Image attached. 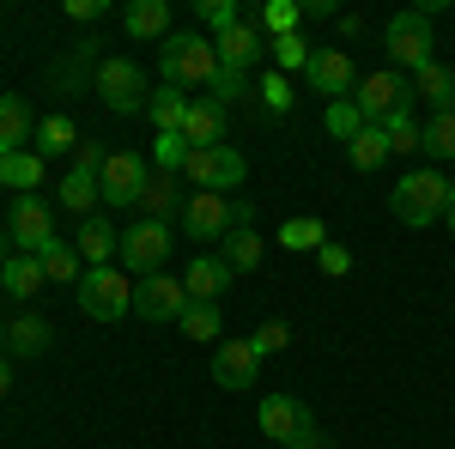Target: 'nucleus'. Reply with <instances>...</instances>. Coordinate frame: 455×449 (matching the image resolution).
<instances>
[{"instance_id":"20","label":"nucleus","mask_w":455,"mask_h":449,"mask_svg":"<svg viewBox=\"0 0 455 449\" xmlns=\"http://www.w3.org/2000/svg\"><path fill=\"white\" fill-rule=\"evenodd\" d=\"M49 341H55V328L43 316H12L6 322V358H43Z\"/></svg>"},{"instance_id":"43","label":"nucleus","mask_w":455,"mask_h":449,"mask_svg":"<svg viewBox=\"0 0 455 449\" xmlns=\"http://www.w3.org/2000/svg\"><path fill=\"white\" fill-rule=\"evenodd\" d=\"M249 346H255V358H274V352L291 346V328H285V322H261V328L249 334Z\"/></svg>"},{"instance_id":"38","label":"nucleus","mask_w":455,"mask_h":449,"mask_svg":"<svg viewBox=\"0 0 455 449\" xmlns=\"http://www.w3.org/2000/svg\"><path fill=\"white\" fill-rule=\"evenodd\" d=\"M425 152L443 158V164H455V109H443V116L425 122Z\"/></svg>"},{"instance_id":"25","label":"nucleus","mask_w":455,"mask_h":449,"mask_svg":"<svg viewBox=\"0 0 455 449\" xmlns=\"http://www.w3.org/2000/svg\"><path fill=\"white\" fill-rule=\"evenodd\" d=\"M98 49H104V43H98V36H85V43H79V49H73L68 61H61V68H55V85H61V92H79V85H85V79H98V68H104V55H98Z\"/></svg>"},{"instance_id":"14","label":"nucleus","mask_w":455,"mask_h":449,"mask_svg":"<svg viewBox=\"0 0 455 449\" xmlns=\"http://www.w3.org/2000/svg\"><path fill=\"white\" fill-rule=\"evenodd\" d=\"M304 79H310L328 104H340V98H352V92H358V68H352L347 49H315L310 68H304Z\"/></svg>"},{"instance_id":"19","label":"nucleus","mask_w":455,"mask_h":449,"mask_svg":"<svg viewBox=\"0 0 455 449\" xmlns=\"http://www.w3.org/2000/svg\"><path fill=\"white\" fill-rule=\"evenodd\" d=\"M310 419V407L298 401V395H267L261 401V437L267 444H291V431Z\"/></svg>"},{"instance_id":"40","label":"nucleus","mask_w":455,"mask_h":449,"mask_svg":"<svg viewBox=\"0 0 455 449\" xmlns=\"http://www.w3.org/2000/svg\"><path fill=\"white\" fill-rule=\"evenodd\" d=\"M188 152H195V146H188L182 134H158V140H152V158H158V171H164V176H182Z\"/></svg>"},{"instance_id":"8","label":"nucleus","mask_w":455,"mask_h":449,"mask_svg":"<svg viewBox=\"0 0 455 449\" xmlns=\"http://www.w3.org/2000/svg\"><path fill=\"white\" fill-rule=\"evenodd\" d=\"M383 49H388V61L407 68V73H419L425 61H437V55H431V12H419V6L395 12L383 25Z\"/></svg>"},{"instance_id":"15","label":"nucleus","mask_w":455,"mask_h":449,"mask_svg":"<svg viewBox=\"0 0 455 449\" xmlns=\"http://www.w3.org/2000/svg\"><path fill=\"white\" fill-rule=\"evenodd\" d=\"M261 358L249 341H219L212 346V389H255Z\"/></svg>"},{"instance_id":"30","label":"nucleus","mask_w":455,"mask_h":449,"mask_svg":"<svg viewBox=\"0 0 455 449\" xmlns=\"http://www.w3.org/2000/svg\"><path fill=\"white\" fill-rule=\"evenodd\" d=\"M68 152H79L73 116H43V122H36V158H68Z\"/></svg>"},{"instance_id":"24","label":"nucleus","mask_w":455,"mask_h":449,"mask_svg":"<svg viewBox=\"0 0 455 449\" xmlns=\"http://www.w3.org/2000/svg\"><path fill=\"white\" fill-rule=\"evenodd\" d=\"M36 140V116L25 98H0V152H25Z\"/></svg>"},{"instance_id":"55","label":"nucleus","mask_w":455,"mask_h":449,"mask_svg":"<svg viewBox=\"0 0 455 449\" xmlns=\"http://www.w3.org/2000/svg\"><path fill=\"white\" fill-rule=\"evenodd\" d=\"M450 188H455V176H450Z\"/></svg>"},{"instance_id":"17","label":"nucleus","mask_w":455,"mask_h":449,"mask_svg":"<svg viewBox=\"0 0 455 449\" xmlns=\"http://www.w3.org/2000/svg\"><path fill=\"white\" fill-rule=\"evenodd\" d=\"M212 49H219V68H231V73H249L255 61H261V49H267V36H261V25H255V19H237L231 31H219V36H212Z\"/></svg>"},{"instance_id":"39","label":"nucleus","mask_w":455,"mask_h":449,"mask_svg":"<svg viewBox=\"0 0 455 449\" xmlns=\"http://www.w3.org/2000/svg\"><path fill=\"white\" fill-rule=\"evenodd\" d=\"M267 49H274V61H280V73H304V68H310V55H315V49H310V43H304L298 31H291V36H274Z\"/></svg>"},{"instance_id":"53","label":"nucleus","mask_w":455,"mask_h":449,"mask_svg":"<svg viewBox=\"0 0 455 449\" xmlns=\"http://www.w3.org/2000/svg\"><path fill=\"white\" fill-rule=\"evenodd\" d=\"M0 352H6V322H0Z\"/></svg>"},{"instance_id":"56","label":"nucleus","mask_w":455,"mask_h":449,"mask_svg":"<svg viewBox=\"0 0 455 449\" xmlns=\"http://www.w3.org/2000/svg\"><path fill=\"white\" fill-rule=\"evenodd\" d=\"M450 109H455V98H450Z\"/></svg>"},{"instance_id":"50","label":"nucleus","mask_w":455,"mask_h":449,"mask_svg":"<svg viewBox=\"0 0 455 449\" xmlns=\"http://www.w3.org/2000/svg\"><path fill=\"white\" fill-rule=\"evenodd\" d=\"M6 389H12V358L0 352V395H6Z\"/></svg>"},{"instance_id":"1","label":"nucleus","mask_w":455,"mask_h":449,"mask_svg":"<svg viewBox=\"0 0 455 449\" xmlns=\"http://www.w3.org/2000/svg\"><path fill=\"white\" fill-rule=\"evenodd\" d=\"M158 73H164V85H176V92H212V79H219V49H212V36L171 31L164 49H158Z\"/></svg>"},{"instance_id":"37","label":"nucleus","mask_w":455,"mask_h":449,"mask_svg":"<svg viewBox=\"0 0 455 449\" xmlns=\"http://www.w3.org/2000/svg\"><path fill=\"white\" fill-rule=\"evenodd\" d=\"M255 25H261V36H291L304 25V6H298V0H267Z\"/></svg>"},{"instance_id":"46","label":"nucleus","mask_w":455,"mask_h":449,"mask_svg":"<svg viewBox=\"0 0 455 449\" xmlns=\"http://www.w3.org/2000/svg\"><path fill=\"white\" fill-rule=\"evenodd\" d=\"M243 85H249V73L219 68V79H212V104H231V98H243Z\"/></svg>"},{"instance_id":"48","label":"nucleus","mask_w":455,"mask_h":449,"mask_svg":"<svg viewBox=\"0 0 455 449\" xmlns=\"http://www.w3.org/2000/svg\"><path fill=\"white\" fill-rule=\"evenodd\" d=\"M109 6L104 0H68V19H79V25H92V19H104Z\"/></svg>"},{"instance_id":"45","label":"nucleus","mask_w":455,"mask_h":449,"mask_svg":"<svg viewBox=\"0 0 455 449\" xmlns=\"http://www.w3.org/2000/svg\"><path fill=\"white\" fill-rule=\"evenodd\" d=\"M315 261H322V274H328V279H347L352 274V249H340V243H322Z\"/></svg>"},{"instance_id":"16","label":"nucleus","mask_w":455,"mask_h":449,"mask_svg":"<svg viewBox=\"0 0 455 449\" xmlns=\"http://www.w3.org/2000/svg\"><path fill=\"white\" fill-rule=\"evenodd\" d=\"M73 249H79V261H85V268H116V255H122V231H116V219H109V212L79 219Z\"/></svg>"},{"instance_id":"49","label":"nucleus","mask_w":455,"mask_h":449,"mask_svg":"<svg viewBox=\"0 0 455 449\" xmlns=\"http://www.w3.org/2000/svg\"><path fill=\"white\" fill-rule=\"evenodd\" d=\"M304 6V19H334V0H298Z\"/></svg>"},{"instance_id":"31","label":"nucleus","mask_w":455,"mask_h":449,"mask_svg":"<svg viewBox=\"0 0 455 449\" xmlns=\"http://www.w3.org/2000/svg\"><path fill=\"white\" fill-rule=\"evenodd\" d=\"M36 261H43V279H49V285H79V279H85V261H79V249H73V243H61V237L49 243Z\"/></svg>"},{"instance_id":"2","label":"nucleus","mask_w":455,"mask_h":449,"mask_svg":"<svg viewBox=\"0 0 455 449\" xmlns=\"http://www.w3.org/2000/svg\"><path fill=\"white\" fill-rule=\"evenodd\" d=\"M455 188L443 171H407L395 188H388V212L401 219V225H413V231H425V225H437L443 212H450Z\"/></svg>"},{"instance_id":"44","label":"nucleus","mask_w":455,"mask_h":449,"mask_svg":"<svg viewBox=\"0 0 455 449\" xmlns=\"http://www.w3.org/2000/svg\"><path fill=\"white\" fill-rule=\"evenodd\" d=\"M261 104L274 109V116L291 109V85H285V73H261Z\"/></svg>"},{"instance_id":"33","label":"nucleus","mask_w":455,"mask_h":449,"mask_svg":"<svg viewBox=\"0 0 455 449\" xmlns=\"http://www.w3.org/2000/svg\"><path fill=\"white\" fill-rule=\"evenodd\" d=\"M219 255H225V268H231V274H255V268H261V237H255L249 225H237L231 237L219 243Z\"/></svg>"},{"instance_id":"32","label":"nucleus","mask_w":455,"mask_h":449,"mask_svg":"<svg viewBox=\"0 0 455 449\" xmlns=\"http://www.w3.org/2000/svg\"><path fill=\"white\" fill-rule=\"evenodd\" d=\"M413 98H425V104L443 116V109H450V98H455V73L443 68V61H425V68L413 73Z\"/></svg>"},{"instance_id":"21","label":"nucleus","mask_w":455,"mask_h":449,"mask_svg":"<svg viewBox=\"0 0 455 449\" xmlns=\"http://www.w3.org/2000/svg\"><path fill=\"white\" fill-rule=\"evenodd\" d=\"M182 201H188V195H176V176L152 171L134 207H140V219H158V225H171V212H182Z\"/></svg>"},{"instance_id":"12","label":"nucleus","mask_w":455,"mask_h":449,"mask_svg":"<svg viewBox=\"0 0 455 449\" xmlns=\"http://www.w3.org/2000/svg\"><path fill=\"white\" fill-rule=\"evenodd\" d=\"M352 104H358V116H364V122H388L401 104H413V85H407L395 68L364 73V79H358V92H352Z\"/></svg>"},{"instance_id":"23","label":"nucleus","mask_w":455,"mask_h":449,"mask_svg":"<svg viewBox=\"0 0 455 449\" xmlns=\"http://www.w3.org/2000/svg\"><path fill=\"white\" fill-rule=\"evenodd\" d=\"M122 25H128V36H140V43H164L171 36V0H134L122 12Z\"/></svg>"},{"instance_id":"54","label":"nucleus","mask_w":455,"mask_h":449,"mask_svg":"<svg viewBox=\"0 0 455 449\" xmlns=\"http://www.w3.org/2000/svg\"><path fill=\"white\" fill-rule=\"evenodd\" d=\"M267 449H285V444H267Z\"/></svg>"},{"instance_id":"6","label":"nucleus","mask_w":455,"mask_h":449,"mask_svg":"<svg viewBox=\"0 0 455 449\" xmlns=\"http://www.w3.org/2000/svg\"><path fill=\"white\" fill-rule=\"evenodd\" d=\"M164 261H171V225H158V219H134L128 231H122V255H116V268L128 279H146V274H164Z\"/></svg>"},{"instance_id":"7","label":"nucleus","mask_w":455,"mask_h":449,"mask_svg":"<svg viewBox=\"0 0 455 449\" xmlns=\"http://www.w3.org/2000/svg\"><path fill=\"white\" fill-rule=\"evenodd\" d=\"M98 98H104V109H116V116H140L146 98H152V85H146L140 61H128V55H104V68H98Z\"/></svg>"},{"instance_id":"4","label":"nucleus","mask_w":455,"mask_h":449,"mask_svg":"<svg viewBox=\"0 0 455 449\" xmlns=\"http://www.w3.org/2000/svg\"><path fill=\"white\" fill-rule=\"evenodd\" d=\"M79 310L92 316V322L134 316V279L122 274V268H85V279H79Z\"/></svg>"},{"instance_id":"28","label":"nucleus","mask_w":455,"mask_h":449,"mask_svg":"<svg viewBox=\"0 0 455 449\" xmlns=\"http://www.w3.org/2000/svg\"><path fill=\"white\" fill-rule=\"evenodd\" d=\"M347 158H352V171H358V176H364V171H377L383 158H395V152H388L383 122H364V128H358V134L347 140Z\"/></svg>"},{"instance_id":"18","label":"nucleus","mask_w":455,"mask_h":449,"mask_svg":"<svg viewBox=\"0 0 455 449\" xmlns=\"http://www.w3.org/2000/svg\"><path fill=\"white\" fill-rule=\"evenodd\" d=\"M231 268H225V255H195L188 261V274H182V285H188V304H219V292H231Z\"/></svg>"},{"instance_id":"10","label":"nucleus","mask_w":455,"mask_h":449,"mask_svg":"<svg viewBox=\"0 0 455 449\" xmlns=\"http://www.w3.org/2000/svg\"><path fill=\"white\" fill-rule=\"evenodd\" d=\"M6 237L19 255H43L55 243V207L43 195H12V212H6Z\"/></svg>"},{"instance_id":"47","label":"nucleus","mask_w":455,"mask_h":449,"mask_svg":"<svg viewBox=\"0 0 455 449\" xmlns=\"http://www.w3.org/2000/svg\"><path fill=\"white\" fill-rule=\"evenodd\" d=\"M285 449H334V444H328V437L315 431V419H304V425L291 431V444H285Z\"/></svg>"},{"instance_id":"22","label":"nucleus","mask_w":455,"mask_h":449,"mask_svg":"<svg viewBox=\"0 0 455 449\" xmlns=\"http://www.w3.org/2000/svg\"><path fill=\"white\" fill-rule=\"evenodd\" d=\"M182 140H188V146H225V104L195 98V104H188V122H182Z\"/></svg>"},{"instance_id":"13","label":"nucleus","mask_w":455,"mask_h":449,"mask_svg":"<svg viewBox=\"0 0 455 449\" xmlns=\"http://www.w3.org/2000/svg\"><path fill=\"white\" fill-rule=\"evenodd\" d=\"M146 158L140 152H109L104 158V171H98V195H104V207H134L140 201V188H146Z\"/></svg>"},{"instance_id":"5","label":"nucleus","mask_w":455,"mask_h":449,"mask_svg":"<svg viewBox=\"0 0 455 449\" xmlns=\"http://www.w3.org/2000/svg\"><path fill=\"white\" fill-rule=\"evenodd\" d=\"M182 176H188L195 195H231V188H243L249 164H243V152H231V146H195Z\"/></svg>"},{"instance_id":"52","label":"nucleus","mask_w":455,"mask_h":449,"mask_svg":"<svg viewBox=\"0 0 455 449\" xmlns=\"http://www.w3.org/2000/svg\"><path fill=\"white\" fill-rule=\"evenodd\" d=\"M443 225H450V231H455V201H450V212H443Z\"/></svg>"},{"instance_id":"51","label":"nucleus","mask_w":455,"mask_h":449,"mask_svg":"<svg viewBox=\"0 0 455 449\" xmlns=\"http://www.w3.org/2000/svg\"><path fill=\"white\" fill-rule=\"evenodd\" d=\"M6 255H12V237H6V231H0V268H6Z\"/></svg>"},{"instance_id":"34","label":"nucleus","mask_w":455,"mask_h":449,"mask_svg":"<svg viewBox=\"0 0 455 449\" xmlns=\"http://www.w3.org/2000/svg\"><path fill=\"white\" fill-rule=\"evenodd\" d=\"M383 134H388V152H401V158H407V152H425V128L413 122V109H407V104L383 122Z\"/></svg>"},{"instance_id":"35","label":"nucleus","mask_w":455,"mask_h":449,"mask_svg":"<svg viewBox=\"0 0 455 449\" xmlns=\"http://www.w3.org/2000/svg\"><path fill=\"white\" fill-rule=\"evenodd\" d=\"M176 328H182L188 341H207V346H212V341H219V334H225V316H219V304H188Z\"/></svg>"},{"instance_id":"11","label":"nucleus","mask_w":455,"mask_h":449,"mask_svg":"<svg viewBox=\"0 0 455 449\" xmlns=\"http://www.w3.org/2000/svg\"><path fill=\"white\" fill-rule=\"evenodd\" d=\"M182 310H188V285L182 279H171V274H146V279H134V316L140 322H182Z\"/></svg>"},{"instance_id":"26","label":"nucleus","mask_w":455,"mask_h":449,"mask_svg":"<svg viewBox=\"0 0 455 449\" xmlns=\"http://www.w3.org/2000/svg\"><path fill=\"white\" fill-rule=\"evenodd\" d=\"M0 188L6 195H36L43 188V158L36 152H0Z\"/></svg>"},{"instance_id":"29","label":"nucleus","mask_w":455,"mask_h":449,"mask_svg":"<svg viewBox=\"0 0 455 449\" xmlns=\"http://www.w3.org/2000/svg\"><path fill=\"white\" fill-rule=\"evenodd\" d=\"M0 285L25 304V298H36L49 279H43V261H36V255H19V249H12V255H6V268H0Z\"/></svg>"},{"instance_id":"42","label":"nucleus","mask_w":455,"mask_h":449,"mask_svg":"<svg viewBox=\"0 0 455 449\" xmlns=\"http://www.w3.org/2000/svg\"><path fill=\"white\" fill-rule=\"evenodd\" d=\"M322 122H328V134H334V140H352L358 128H364V116H358V104H352V98L328 104V116H322Z\"/></svg>"},{"instance_id":"27","label":"nucleus","mask_w":455,"mask_h":449,"mask_svg":"<svg viewBox=\"0 0 455 449\" xmlns=\"http://www.w3.org/2000/svg\"><path fill=\"white\" fill-rule=\"evenodd\" d=\"M188 92H176V85H158L152 98H146V116H152V128L158 134H182V122H188Z\"/></svg>"},{"instance_id":"41","label":"nucleus","mask_w":455,"mask_h":449,"mask_svg":"<svg viewBox=\"0 0 455 449\" xmlns=\"http://www.w3.org/2000/svg\"><path fill=\"white\" fill-rule=\"evenodd\" d=\"M195 19H201V25L219 36V31H231L243 12H237V0H195Z\"/></svg>"},{"instance_id":"3","label":"nucleus","mask_w":455,"mask_h":449,"mask_svg":"<svg viewBox=\"0 0 455 449\" xmlns=\"http://www.w3.org/2000/svg\"><path fill=\"white\" fill-rule=\"evenodd\" d=\"M249 201H231V195H188L182 201V231H188V243H225L237 225H249Z\"/></svg>"},{"instance_id":"9","label":"nucleus","mask_w":455,"mask_h":449,"mask_svg":"<svg viewBox=\"0 0 455 449\" xmlns=\"http://www.w3.org/2000/svg\"><path fill=\"white\" fill-rule=\"evenodd\" d=\"M104 146H92V140H79V152H73V164H68V176H61V188H55V201L68 212H79V219H92L98 212V171H104Z\"/></svg>"},{"instance_id":"36","label":"nucleus","mask_w":455,"mask_h":449,"mask_svg":"<svg viewBox=\"0 0 455 449\" xmlns=\"http://www.w3.org/2000/svg\"><path fill=\"white\" fill-rule=\"evenodd\" d=\"M280 243L285 249H322V243H328V225H322L315 212H298V219L280 225Z\"/></svg>"}]
</instances>
